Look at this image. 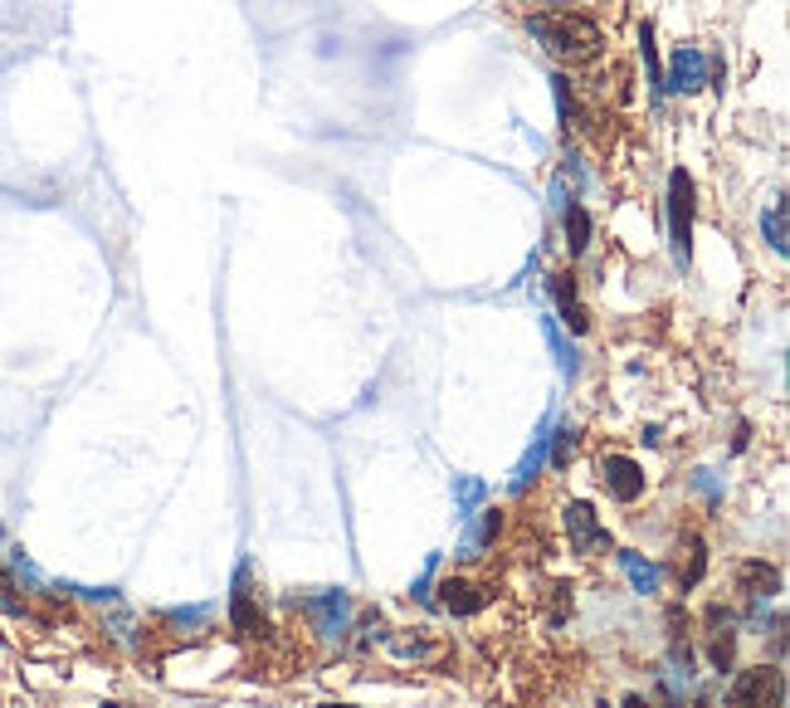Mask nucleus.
<instances>
[{
    "label": "nucleus",
    "mask_w": 790,
    "mask_h": 708,
    "mask_svg": "<svg viewBox=\"0 0 790 708\" xmlns=\"http://www.w3.org/2000/svg\"><path fill=\"white\" fill-rule=\"evenodd\" d=\"M317 708H356V704H317Z\"/></svg>",
    "instance_id": "bb28decb"
},
{
    "label": "nucleus",
    "mask_w": 790,
    "mask_h": 708,
    "mask_svg": "<svg viewBox=\"0 0 790 708\" xmlns=\"http://www.w3.org/2000/svg\"><path fill=\"white\" fill-rule=\"evenodd\" d=\"M561 230H566V250L571 254H586L590 250V235H596V225H590V211L581 201H571L561 211Z\"/></svg>",
    "instance_id": "2eb2a0df"
},
{
    "label": "nucleus",
    "mask_w": 790,
    "mask_h": 708,
    "mask_svg": "<svg viewBox=\"0 0 790 708\" xmlns=\"http://www.w3.org/2000/svg\"><path fill=\"white\" fill-rule=\"evenodd\" d=\"M566 537H571V553L581 557H596L610 547V528L596 518L590 504H566Z\"/></svg>",
    "instance_id": "0eeeda50"
},
{
    "label": "nucleus",
    "mask_w": 790,
    "mask_h": 708,
    "mask_svg": "<svg viewBox=\"0 0 790 708\" xmlns=\"http://www.w3.org/2000/svg\"><path fill=\"white\" fill-rule=\"evenodd\" d=\"M541 333H547V342H551V352H557V366H561V376H576V347L566 342V333H561V323L551 313H541Z\"/></svg>",
    "instance_id": "a211bd4d"
},
{
    "label": "nucleus",
    "mask_w": 790,
    "mask_h": 708,
    "mask_svg": "<svg viewBox=\"0 0 790 708\" xmlns=\"http://www.w3.org/2000/svg\"><path fill=\"white\" fill-rule=\"evenodd\" d=\"M708 83V54L698 44H678L664 69V93H698Z\"/></svg>",
    "instance_id": "6e6552de"
},
{
    "label": "nucleus",
    "mask_w": 790,
    "mask_h": 708,
    "mask_svg": "<svg viewBox=\"0 0 790 708\" xmlns=\"http://www.w3.org/2000/svg\"><path fill=\"white\" fill-rule=\"evenodd\" d=\"M435 567H439V557H429V562H425V577L411 586V596H415V601H425V606L435 601V591H429V581H435Z\"/></svg>",
    "instance_id": "5701e85b"
},
{
    "label": "nucleus",
    "mask_w": 790,
    "mask_h": 708,
    "mask_svg": "<svg viewBox=\"0 0 790 708\" xmlns=\"http://www.w3.org/2000/svg\"><path fill=\"white\" fill-rule=\"evenodd\" d=\"M103 708H122V704H103Z\"/></svg>",
    "instance_id": "c85d7f7f"
},
{
    "label": "nucleus",
    "mask_w": 790,
    "mask_h": 708,
    "mask_svg": "<svg viewBox=\"0 0 790 708\" xmlns=\"http://www.w3.org/2000/svg\"><path fill=\"white\" fill-rule=\"evenodd\" d=\"M600 488L615 498V504H639L649 488V474L645 464L635 455H620V449H610V455H600Z\"/></svg>",
    "instance_id": "39448f33"
},
{
    "label": "nucleus",
    "mask_w": 790,
    "mask_h": 708,
    "mask_svg": "<svg viewBox=\"0 0 790 708\" xmlns=\"http://www.w3.org/2000/svg\"><path fill=\"white\" fill-rule=\"evenodd\" d=\"M0 610H10V616H24V601L16 596V581L0 577Z\"/></svg>",
    "instance_id": "b1692460"
},
{
    "label": "nucleus",
    "mask_w": 790,
    "mask_h": 708,
    "mask_svg": "<svg viewBox=\"0 0 790 708\" xmlns=\"http://www.w3.org/2000/svg\"><path fill=\"white\" fill-rule=\"evenodd\" d=\"M737 586L751 596V601H771V596H781V567H771V562H761V557H751L737 567Z\"/></svg>",
    "instance_id": "9d476101"
},
{
    "label": "nucleus",
    "mask_w": 790,
    "mask_h": 708,
    "mask_svg": "<svg viewBox=\"0 0 790 708\" xmlns=\"http://www.w3.org/2000/svg\"><path fill=\"white\" fill-rule=\"evenodd\" d=\"M688 553H693V557H688V562H683V572H678L683 591H688V586H698V581H702V562H708V553H702V543H698V537H693V547H688Z\"/></svg>",
    "instance_id": "4be33fe9"
},
{
    "label": "nucleus",
    "mask_w": 790,
    "mask_h": 708,
    "mask_svg": "<svg viewBox=\"0 0 790 708\" xmlns=\"http://www.w3.org/2000/svg\"><path fill=\"white\" fill-rule=\"evenodd\" d=\"M620 567H625V577H629V586H635L639 596H654L659 591V567H654V562H645L639 553H620Z\"/></svg>",
    "instance_id": "dca6fc26"
},
{
    "label": "nucleus",
    "mask_w": 790,
    "mask_h": 708,
    "mask_svg": "<svg viewBox=\"0 0 790 708\" xmlns=\"http://www.w3.org/2000/svg\"><path fill=\"white\" fill-rule=\"evenodd\" d=\"M551 299H557V323H566L571 333H586L590 327V317H586V309H581V293H576V279L571 274H551Z\"/></svg>",
    "instance_id": "9b49d317"
},
{
    "label": "nucleus",
    "mask_w": 790,
    "mask_h": 708,
    "mask_svg": "<svg viewBox=\"0 0 790 708\" xmlns=\"http://www.w3.org/2000/svg\"><path fill=\"white\" fill-rule=\"evenodd\" d=\"M727 708H786V675L776 665H757L727 694Z\"/></svg>",
    "instance_id": "20e7f679"
},
{
    "label": "nucleus",
    "mask_w": 790,
    "mask_h": 708,
    "mask_svg": "<svg viewBox=\"0 0 790 708\" xmlns=\"http://www.w3.org/2000/svg\"><path fill=\"white\" fill-rule=\"evenodd\" d=\"M551 93H557L561 128H576V122H581V103H576V93H571V79H566V73H551Z\"/></svg>",
    "instance_id": "aec40b11"
},
{
    "label": "nucleus",
    "mask_w": 790,
    "mask_h": 708,
    "mask_svg": "<svg viewBox=\"0 0 790 708\" xmlns=\"http://www.w3.org/2000/svg\"><path fill=\"white\" fill-rule=\"evenodd\" d=\"M493 498V488L484 479H474V474H454V513H459L464 523L478 518V508H484Z\"/></svg>",
    "instance_id": "ddd939ff"
},
{
    "label": "nucleus",
    "mask_w": 790,
    "mask_h": 708,
    "mask_svg": "<svg viewBox=\"0 0 790 708\" xmlns=\"http://www.w3.org/2000/svg\"><path fill=\"white\" fill-rule=\"evenodd\" d=\"M215 606H181V610H166V626H176V635H195L201 626H210Z\"/></svg>",
    "instance_id": "412c9836"
},
{
    "label": "nucleus",
    "mask_w": 790,
    "mask_h": 708,
    "mask_svg": "<svg viewBox=\"0 0 790 708\" xmlns=\"http://www.w3.org/2000/svg\"><path fill=\"white\" fill-rule=\"evenodd\" d=\"M625 708H654V704H649V699H639V694H629Z\"/></svg>",
    "instance_id": "a878e982"
},
{
    "label": "nucleus",
    "mask_w": 790,
    "mask_h": 708,
    "mask_svg": "<svg viewBox=\"0 0 790 708\" xmlns=\"http://www.w3.org/2000/svg\"><path fill=\"white\" fill-rule=\"evenodd\" d=\"M693 484H698V488H702V494H708V498H718V479H712L708 469H698V474H693Z\"/></svg>",
    "instance_id": "393cba45"
},
{
    "label": "nucleus",
    "mask_w": 790,
    "mask_h": 708,
    "mask_svg": "<svg viewBox=\"0 0 790 708\" xmlns=\"http://www.w3.org/2000/svg\"><path fill=\"white\" fill-rule=\"evenodd\" d=\"M0 650H6V635H0Z\"/></svg>",
    "instance_id": "cd10ccee"
},
{
    "label": "nucleus",
    "mask_w": 790,
    "mask_h": 708,
    "mask_svg": "<svg viewBox=\"0 0 790 708\" xmlns=\"http://www.w3.org/2000/svg\"><path fill=\"white\" fill-rule=\"evenodd\" d=\"M230 626L240 635H259L264 630V610H259V591H254V562L240 557L230 581Z\"/></svg>",
    "instance_id": "423d86ee"
},
{
    "label": "nucleus",
    "mask_w": 790,
    "mask_h": 708,
    "mask_svg": "<svg viewBox=\"0 0 790 708\" xmlns=\"http://www.w3.org/2000/svg\"><path fill=\"white\" fill-rule=\"evenodd\" d=\"M761 240L771 244L776 260H786L790 254V230H786V195H776V201L761 211Z\"/></svg>",
    "instance_id": "4468645a"
},
{
    "label": "nucleus",
    "mask_w": 790,
    "mask_h": 708,
    "mask_svg": "<svg viewBox=\"0 0 790 708\" xmlns=\"http://www.w3.org/2000/svg\"><path fill=\"white\" fill-rule=\"evenodd\" d=\"M527 34L557 59H571V64H586V59L600 54L605 34L600 24L581 16V10H541V16H527Z\"/></svg>",
    "instance_id": "f257e3e1"
},
{
    "label": "nucleus",
    "mask_w": 790,
    "mask_h": 708,
    "mask_svg": "<svg viewBox=\"0 0 790 708\" xmlns=\"http://www.w3.org/2000/svg\"><path fill=\"white\" fill-rule=\"evenodd\" d=\"M639 54H645V69H649V93L654 103L664 98V64H659V44H654V24L645 20L639 24Z\"/></svg>",
    "instance_id": "f3484780"
},
{
    "label": "nucleus",
    "mask_w": 790,
    "mask_h": 708,
    "mask_svg": "<svg viewBox=\"0 0 790 708\" xmlns=\"http://www.w3.org/2000/svg\"><path fill=\"white\" fill-rule=\"evenodd\" d=\"M488 601H493L488 586H478V581H468V577H444L439 581V606L449 610V616H478Z\"/></svg>",
    "instance_id": "1a4fd4ad"
},
{
    "label": "nucleus",
    "mask_w": 790,
    "mask_h": 708,
    "mask_svg": "<svg viewBox=\"0 0 790 708\" xmlns=\"http://www.w3.org/2000/svg\"><path fill=\"white\" fill-rule=\"evenodd\" d=\"M0 543H6V528H0Z\"/></svg>",
    "instance_id": "c756f323"
},
{
    "label": "nucleus",
    "mask_w": 790,
    "mask_h": 708,
    "mask_svg": "<svg viewBox=\"0 0 790 708\" xmlns=\"http://www.w3.org/2000/svg\"><path fill=\"white\" fill-rule=\"evenodd\" d=\"M547 445H551V421H541V431L533 435V445H527V455L517 459V469H513V494H527L537 474L547 469Z\"/></svg>",
    "instance_id": "f8f14e48"
},
{
    "label": "nucleus",
    "mask_w": 790,
    "mask_h": 708,
    "mask_svg": "<svg viewBox=\"0 0 790 708\" xmlns=\"http://www.w3.org/2000/svg\"><path fill=\"white\" fill-rule=\"evenodd\" d=\"M669 250H673V264L688 269V254H693V220H698V186L688 176V166H673L669 171Z\"/></svg>",
    "instance_id": "f03ea898"
},
{
    "label": "nucleus",
    "mask_w": 790,
    "mask_h": 708,
    "mask_svg": "<svg viewBox=\"0 0 790 708\" xmlns=\"http://www.w3.org/2000/svg\"><path fill=\"white\" fill-rule=\"evenodd\" d=\"M576 455V425L571 421H561V425H551V445H547V464L551 469H566V459Z\"/></svg>",
    "instance_id": "6ab92c4d"
},
{
    "label": "nucleus",
    "mask_w": 790,
    "mask_h": 708,
    "mask_svg": "<svg viewBox=\"0 0 790 708\" xmlns=\"http://www.w3.org/2000/svg\"><path fill=\"white\" fill-rule=\"evenodd\" d=\"M307 616V630L317 635V640H347V630H352V616H356V606H352V596L342 591V586H327V591H307L293 601Z\"/></svg>",
    "instance_id": "7ed1b4c3"
}]
</instances>
